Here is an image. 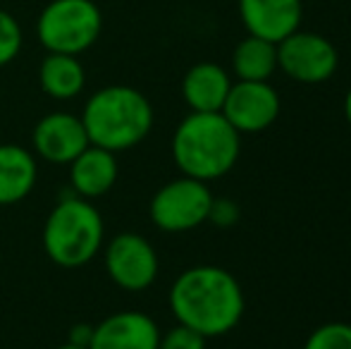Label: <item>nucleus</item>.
<instances>
[{
    "instance_id": "3",
    "label": "nucleus",
    "mask_w": 351,
    "mask_h": 349,
    "mask_svg": "<svg viewBox=\"0 0 351 349\" xmlns=\"http://www.w3.org/2000/svg\"><path fill=\"white\" fill-rule=\"evenodd\" d=\"M88 144L117 151L134 149L153 127V108L134 86L115 84L96 91L82 112Z\"/></svg>"
},
{
    "instance_id": "8",
    "label": "nucleus",
    "mask_w": 351,
    "mask_h": 349,
    "mask_svg": "<svg viewBox=\"0 0 351 349\" xmlns=\"http://www.w3.org/2000/svg\"><path fill=\"white\" fill-rule=\"evenodd\" d=\"M108 278L127 292H141L158 278V254L146 237L120 232L106 247Z\"/></svg>"
},
{
    "instance_id": "22",
    "label": "nucleus",
    "mask_w": 351,
    "mask_h": 349,
    "mask_svg": "<svg viewBox=\"0 0 351 349\" xmlns=\"http://www.w3.org/2000/svg\"><path fill=\"white\" fill-rule=\"evenodd\" d=\"M91 337H93V326H88V323H79V326H72L70 340L67 342L79 345V347H88L91 345Z\"/></svg>"
},
{
    "instance_id": "14",
    "label": "nucleus",
    "mask_w": 351,
    "mask_h": 349,
    "mask_svg": "<svg viewBox=\"0 0 351 349\" xmlns=\"http://www.w3.org/2000/svg\"><path fill=\"white\" fill-rule=\"evenodd\" d=\"M230 75L215 62H199L189 67L182 80V96L191 112H220L230 93Z\"/></svg>"
},
{
    "instance_id": "5",
    "label": "nucleus",
    "mask_w": 351,
    "mask_h": 349,
    "mask_svg": "<svg viewBox=\"0 0 351 349\" xmlns=\"http://www.w3.org/2000/svg\"><path fill=\"white\" fill-rule=\"evenodd\" d=\"M103 14L93 0H51L36 24L38 41L48 53L79 56L98 41Z\"/></svg>"
},
{
    "instance_id": "6",
    "label": "nucleus",
    "mask_w": 351,
    "mask_h": 349,
    "mask_svg": "<svg viewBox=\"0 0 351 349\" xmlns=\"http://www.w3.org/2000/svg\"><path fill=\"white\" fill-rule=\"evenodd\" d=\"M213 194L208 184L182 175L162 184L151 199V220L162 232H186L208 220Z\"/></svg>"
},
{
    "instance_id": "13",
    "label": "nucleus",
    "mask_w": 351,
    "mask_h": 349,
    "mask_svg": "<svg viewBox=\"0 0 351 349\" xmlns=\"http://www.w3.org/2000/svg\"><path fill=\"white\" fill-rule=\"evenodd\" d=\"M72 189L82 199H98L108 194L117 182V160L115 154L101 146L88 144L82 154L70 163Z\"/></svg>"
},
{
    "instance_id": "21",
    "label": "nucleus",
    "mask_w": 351,
    "mask_h": 349,
    "mask_svg": "<svg viewBox=\"0 0 351 349\" xmlns=\"http://www.w3.org/2000/svg\"><path fill=\"white\" fill-rule=\"evenodd\" d=\"M237 218H239V208H237L234 201L230 199H213L210 204V213H208V220L215 225H220V228H230V225L237 223Z\"/></svg>"
},
{
    "instance_id": "20",
    "label": "nucleus",
    "mask_w": 351,
    "mask_h": 349,
    "mask_svg": "<svg viewBox=\"0 0 351 349\" xmlns=\"http://www.w3.org/2000/svg\"><path fill=\"white\" fill-rule=\"evenodd\" d=\"M158 349H206V337L201 333L177 323L167 333H160Z\"/></svg>"
},
{
    "instance_id": "4",
    "label": "nucleus",
    "mask_w": 351,
    "mask_h": 349,
    "mask_svg": "<svg viewBox=\"0 0 351 349\" xmlns=\"http://www.w3.org/2000/svg\"><path fill=\"white\" fill-rule=\"evenodd\" d=\"M106 225L88 199L70 196L56 204L43 225V249L53 263L79 268L98 256Z\"/></svg>"
},
{
    "instance_id": "1",
    "label": "nucleus",
    "mask_w": 351,
    "mask_h": 349,
    "mask_svg": "<svg viewBox=\"0 0 351 349\" xmlns=\"http://www.w3.org/2000/svg\"><path fill=\"white\" fill-rule=\"evenodd\" d=\"M170 309L177 323L208 337L234 330L244 316V292L230 270L194 265L172 282Z\"/></svg>"
},
{
    "instance_id": "23",
    "label": "nucleus",
    "mask_w": 351,
    "mask_h": 349,
    "mask_svg": "<svg viewBox=\"0 0 351 349\" xmlns=\"http://www.w3.org/2000/svg\"><path fill=\"white\" fill-rule=\"evenodd\" d=\"M344 117H347V122L351 127V88L347 91V98H344Z\"/></svg>"
},
{
    "instance_id": "17",
    "label": "nucleus",
    "mask_w": 351,
    "mask_h": 349,
    "mask_svg": "<svg viewBox=\"0 0 351 349\" xmlns=\"http://www.w3.org/2000/svg\"><path fill=\"white\" fill-rule=\"evenodd\" d=\"M232 70L241 82H268L278 70V43L249 34L232 53Z\"/></svg>"
},
{
    "instance_id": "16",
    "label": "nucleus",
    "mask_w": 351,
    "mask_h": 349,
    "mask_svg": "<svg viewBox=\"0 0 351 349\" xmlns=\"http://www.w3.org/2000/svg\"><path fill=\"white\" fill-rule=\"evenodd\" d=\"M38 82L51 98L70 101L82 93L84 84H86V72L77 56L48 53L38 67Z\"/></svg>"
},
{
    "instance_id": "2",
    "label": "nucleus",
    "mask_w": 351,
    "mask_h": 349,
    "mask_svg": "<svg viewBox=\"0 0 351 349\" xmlns=\"http://www.w3.org/2000/svg\"><path fill=\"white\" fill-rule=\"evenodd\" d=\"M239 132L222 112H191L172 136V156L182 175L210 182L227 175L239 158Z\"/></svg>"
},
{
    "instance_id": "15",
    "label": "nucleus",
    "mask_w": 351,
    "mask_h": 349,
    "mask_svg": "<svg viewBox=\"0 0 351 349\" xmlns=\"http://www.w3.org/2000/svg\"><path fill=\"white\" fill-rule=\"evenodd\" d=\"M36 158L17 144H0V206H14L36 184Z\"/></svg>"
},
{
    "instance_id": "18",
    "label": "nucleus",
    "mask_w": 351,
    "mask_h": 349,
    "mask_svg": "<svg viewBox=\"0 0 351 349\" xmlns=\"http://www.w3.org/2000/svg\"><path fill=\"white\" fill-rule=\"evenodd\" d=\"M304 349H351L349 323H325L308 335Z\"/></svg>"
},
{
    "instance_id": "10",
    "label": "nucleus",
    "mask_w": 351,
    "mask_h": 349,
    "mask_svg": "<svg viewBox=\"0 0 351 349\" xmlns=\"http://www.w3.org/2000/svg\"><path fill=\"white\" fill-rule=\"evenodd\" d=\"M34 151L53 165H70L88 146L82 117L72 112H51L41 117L32 134Z\"/></svg>"
},
{
    "instance_id": "19",
    "label": "nucleus",
    "mask_w": 351,
    "mask_h": 349,
    "mask_svg": "<svg viewBox=\"0 0 351 349\" xmlns=\"http://www.w3.org/2000/svg\"><path fill=\"white\" fill-rule=\"evenodd\" d=\"M22 51V27L19 22L0 8V67L10 65Z\"/></svg>"
},
{
    "instance_id": "11",
    "label": "nucleus",
    "mask_w": 351,
    "mask_h": 349,
    "mask_svg": "<svg viewBox=\"0 0 351 349\" xmlns=\"http://www.w3.org/2000/svg\"><path fill=\"white\" fill-rule=\"evenodd\" d=\"M239 17L251 36L280 43L301 27V0H239Z\"/></svg>"
},
{
    "instance_id": "9",
    "label": "nucleus",
    "mask_w": 351,
    "mask_h": 349,
    "mask_svg": "<svg viewBox=\"0 0 351 349\" xmlns=\"http://www.w3.org/2000/svg\"><path fill=\"white\" fill-rule=\"evenodd\" d=\"M220 112L239 134H256V132L268 130L278 120L280 96L268 82L239 80L230 86Z\"/></svg>"
},
{
    "instance_id": "7",
    "label": "nucleus",
    "mask_w": 351,
    "mask_h": 349,
    "mask_svg": "<svg viewBox=\"0 0 351 349\" xmlns=\"http://www.w3.org/2000/svg\"><path fill=\"white\" fill-rule=\"evenodd\" d=\"M339 56L332 41L296 29L278 43V67L299 84H323L337 72Z\"/></svg>"
},
{
    "instance_id": "24",
    "label": "nucleus",
    "mask_w": 351,
    "mask_h": 349,
    "mask_svg": "<svg viewBox=\"0 0 351 349\" xmlns=\"http://www.w3.org/2000/svg\"><path fill=\"white\" fill-rule=\"evenodd\" d=\"M58 349H88V347H79V345H72V342H65V345H60Z\"/></svg>"
},
{
    "instance_id": "12",
    "label": "nucleus",
    "mask_w": 351,
    "mask_h": 349,
    "mask_svg": "<svg viewBox=\"0 0 351 349\" xmlns=\"http://www.w3.org/2000/svg\"><path fill=\"white\" fill-rule=\"evenodd\" d=\"M160 330L141 311H120L93 326L88 349H158Z\"/></svg>"
}]
</instances>
